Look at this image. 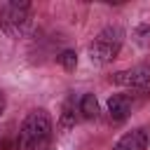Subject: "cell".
Instances as JSON below:
<instances>
[{
    "label": "cell",
    "mask_w": 150,
    "mask_h": 150,
    "mask_svg": "<svg viewBox=\"0 0 150 150\" xmlns=\"http://www.w3.org/2000/svg\"><path fill=\"white\" fill-rule=\"evenodd\" d=\"M30 21V2H0V26L9 35H19Z\"/></svg>",
    "instance_id": "obj_3"
},
{
    "label": "cell",
    "mask_w": 150,
    "mask_h": 150,
    "mask_svg": "<svg viewBox=\"0 0 150 150\" xmlns=\"http://www.w3.org/2000/svg\"><path fill=\"white\" fill-rule=\"evenodd\" d=\"M148 145H150V129L138 127V129H131L124 136H120L117 143L112 145V150H145Z\"/></svg>",
    "instance_id": "obj_5"
},
{
    "label": "cell",
    "mask_w": 150,
    "mask_h": 150,
    "mask_svg": "<svg viewBox=\"0 0 150 150\" xmlns=\"http://www.w3.org/2000/svg\"><path fill=\"white\" fill-rule=\"evenodd\" d=\"M5 105H7V101H5V94L0 91V115L5 112Z\"/></svg>",
    "instance_id": "obj_11"
},
{
    "label": "cell",
    "mask_w": 150,
    "mask_h": 150,
    "mask_svg": "<svg viewBox=\"0 0 150 150\" xmlns=\"http://www.w3.org/2000/svg\"><path fill=\"white\" fill-rule=\"evenodd\" d=\"M110 82L112 84H120V87H143V84H148L150 82V59L136 63L134 68L117 70L110 77Z\"/></svg>",
    "instance_id": "obj_4"
},
{
    "label": "cell",
    "mask_w": 150,
    "mask_h": 150,
    "mask_svg": "<svg viewBox=\"0 0 150 150\" xmlns=\"http://www.w3.org/2000/svg\"><path fill=\"white\" fill-rule=\"evenodd\" d=\"M59 63L63 66V70H68V73H70V70H75V68H77V54L68 49V52H63V54L59 56Z\"/></svg>",
    "instance_id": "obj_9"
},
{
    "label": "cell",
    "mask_w": 150,
    "mask_h": 150,
    "mask_svg": "<svg viewBox=\"0 0 150 150\" xmlns=\"http://www.w3.org/2000/svg\"><path fill=\"white\" fill-rule=\"evenodd\" d=\"M52 138V117L47 110H30L19 129L16 150H42Z\"/></svg>",
    "instance_id": "obj_1"
},
{
    "label": "cell",
    "mask_w": 150,
    "mask_h": 150,
    "mask_svg": "<svg viewBox=\"0 0 150 150\" xmlns=\"http://www.w3.org/2000/svg\"><path fill=\"white\" fill-rule=\"evenodd\" d=\"M122 38H124L122 28H117V26L103 28V30L94 38V42L89 45V59H91V63L105 66V63H110L112 59H117V54H120V49H122Z\"/></svg>",
    "instance_id": "obj_2"
},
{
    "label": "cell",
    "mask_w": 150,
    "mask_h": 150,
    "mask_svg": "<svg viewBox=\"0 0 150 150\" xmlns=\"http://www.w3.org/2000/svg\"><path fill=\"white\" fill-rule=\"evenodd\" d=\"M136 33L141 35V38H138V40H141V45H150V28H148V26H141Z\"/></svg>",
    "instance_id": "obj_10"
},
{
    "label": "cell",
    "mask_w": 150,
    "mask_h": 150,
    "mask_svg": "<svg viewBox=\"0 0 150 150\" xmlns=\"http://www.w3.org/2000/svg\"><path fill=\"white\" fill-rule=\"evenodd\" d=\"M77 112L84 117V120H96L98 117V101L94 94H84L77 103Z\"/></svg>",
    "instance_id": "obj_7"
},
{
    "label": "cell",
    "mask_w": 150,
    "mask_h": 150,
    "mask_svg": "<svg viewBox=\"0 0 150 150\" xmlns=\"http://www.w3.org/2000/svg\"><path fill=\"white\" fill-rule=\"evenodd\" d=\"M108 115H110V122L120 124L124 122L129 115H131V98L127 94H115L108 98Z\"/></svg>",
    "instance_id": "obj_6"
},
{
    "label": "cell",
    "mask_w": 150,
    "mask_h": 150,
    "mask_svg": "<svg viewBox=\"0 0 150 150\" xmlns=\"http://www.w3.org/2000/svg\"><path fill=\"white\" fill-rule=\"evenodd\" d=\"M75 120H77V112H75V98L68 96L66 103H63V108H61L59 124H61V129H70V127H75Z\"/></svg>",
    "instance_id": "obj_8"
}]
</instances>
